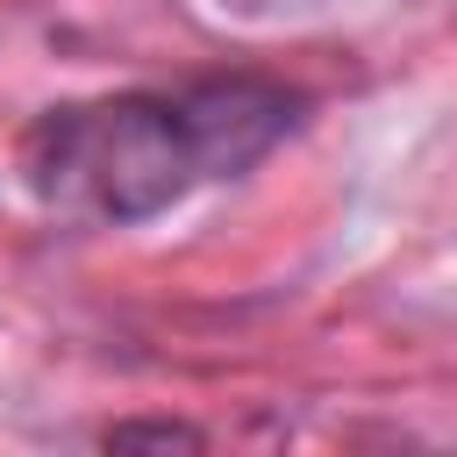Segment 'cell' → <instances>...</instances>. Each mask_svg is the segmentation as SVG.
<instances>
[{
	"label": "cell",
	"instance_id": "cell-1",
	"mask_svg": "<svg viewBox=\"0 0 457 457\" xmlns=\"http://www.w3.org/2000/svg\"><path fill=\"white\" fill-rule=\"evenodd\" d=\"M293 121L300 100L264 79H193L157 93L71 100L29 121L21 186L50 214L136 228L186 193L250 171Z\"/></svg>",
	"mask_w": 457,
	"mask_h": 457
},
{
	"label": "cell",
	"instance_id": "cell-2",
	"mask_svg": "<svg viewBox=\"0 0 457 457\" xmlns=\"http://www.w3.org/2000/svg\"><path fill=\"white\" fill-rule=\"evenodd\" d=\"M107 443H200L193 428H171V421H157V428H114Z\"/></svg>",
	"mask_w": 457,
	"mask_h": 457
}]
</instances>
